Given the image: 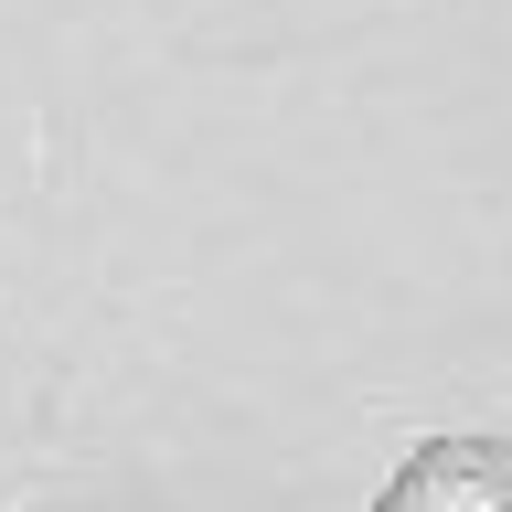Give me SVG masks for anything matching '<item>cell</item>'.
<instances>
[{"instance_id":"6da1fadb","label":"cell","mask_w":512,"mask_h":512,"mask_svg":"<svg viewBox=\"0 0 512 512\" xmlns=\"http://www.w3.org/2000/svg\"><path fill=\"white\" fill-rule=\"evenodd\" d=\"M374 512H512V438H502V427L427 438L406 470L384 480Z\"/></svg>"}]
</instances>
